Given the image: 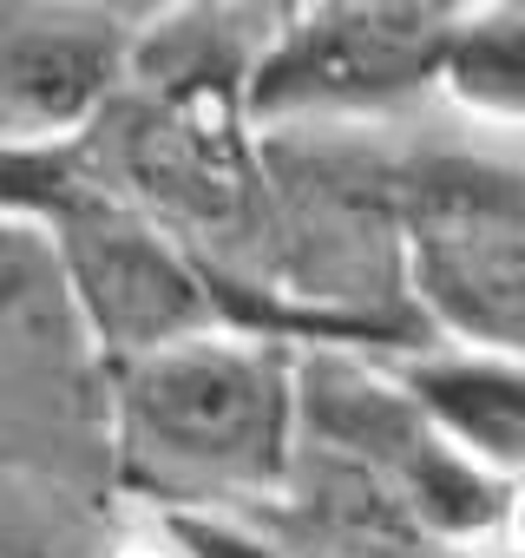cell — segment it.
<instances>
[{
  "label": "cell",
  "instance_id": "8fae6325",
  "mask_svg": "<svg viewBox=\"0 0 525 558\" xmlns=\"http://www.w3.org/2000/svg\"><path fill=\"white\" fill-rule=\"evenodd\" d=\"M99 558H184V551L164 538V525H151V532H138V538H119V545H106Z\"/></svg>",
  "mask_w": 525,
  "mask_h": 558
},
{
  "label": "cell",
  "instance_id": "6da1fadb",
  "mask_svg": "<svg viewBox=\"0 0 525 558\" xmlns=\"http://www.w3.org/2000/svg\"><path fill=\"white\" fill-rule=\"evenodd\" d=\"M296 453V342L223 323L106 381V480L164 519H262Z\"/></svg>",
  "mask_w": 525,
  "mask_h": 558
},
{
  "label": "cell",
  "instance_id": "3957f363",
  "mask_svg": "<svg viewBox=\"0 0 525 558\" xmlns=\"http://www.w3.org/2000/svg\"><path fill=\"white\" fill-rule=\"evenodd\" d=\"M106 355L60 276L47 230L0 210V480L53 499H99Z\"/></svg>",
  "mask_w": 525,
  "mask_h": 558
},
{
  "label": "cell",
  "instance_id": "7a4b0ae2",
  "mask_svg": "<svg viewBox=\"0 0 525 558\" xmlns=\"http://www.w3.org/2000/svg\"><path fill=\"white\" fill-rule=\"evenodd\" d=\"M401 290L427 342L518 355L525 342V158L466 125L394 138Z\"/></svg>",
  "mask_w": 525,
  "mask_h": 558
},
{
  "label": "cell",
  "instance_id": "30bf717a",
  "mask_svg": "<svg viewBox=\"0 0 525 558\" xmlns=\"http://www.w3.org/2000/svg\"><path fill=\"white\" fill-rule=\"evenodd\" d=\"M0 558H34V538L21 525V486L0 480Z\"/></svg>",
  "mask_w": 525,
  "mask_h": 558
},
{
  "label": "cell",
  "instance_id": "5b68a950",
  "mask_svg": "<svg viewBox=\"0 0 525 558\" xmlns=\"http://www.w3.org/2000/svg\"><path fill=\"white\" fill-rule=\"evenodd\" d=\"M460 8H296L270 21L243 112L249 132H401L434 106Z\"/></svg>",
  "mask_w": 525,
  "mask_h": 558
},
{
  "label": "cell",
  "instance_id": "52a82bcc",
  "mask_svg": "<svg viewBox=\"0 0 525 558\" xmlns=\"http://www.w3.org/2000/svg\"><path fill=\"white\" fill-rule=\"evenodd\" d=\"M381 362L394 368L407 401L434 421V434L453 453H466L492 480L518 486V466H525V368H518V355L427 342V349H401Z\"/></svg>",
  "mask_w": 525,
  "mask_h": 558
},
{
  "label": "cell",
  "instance_id": "277c9868",
  "mask_svg": "<svg viewBox=\"0 0 525 558\" xmlns=\"http://www.w3.org/2000/svg\"><path fill=\"white\" fill-rule=\"evenodd\" d=\"M21 217H34L47 230L60 276H66L106 368L158 355L171 342H191V336L230 323L204 263L178 236H164L151 217H138L132 204L99 191L80 171L73 145L40 158Z\"/></svg>",
  "mask_w": 525,
  "mask_h": 558
},
{
  "label": "cell",
  "instance_id": "8992f818",
  "mask_svg": "<svg viewBox=\"0 0 525 558\" xmlns=\"http://www.w3.org/2000/svg\"><path fill=\"white\" fill-rule=\"evenodd\" d=\"M132 34L119 8H0V151L73 145L112 99Z\"/></svg>",
  "mask_w": 525,
  "mask_h": 558
},
{
  "label": "cell",
  "instance_id": "9c48e42d",
  "mask_svg": "<svg viewBox=\"0 0 525 558\" xmlns=\"http://www.w3.org/2000/svg\"><path fill=\"white\" fill-rule=\"evenodd\" d=\"M164 538L184 558H296L277 532L256 519H164Z\"/></svg>",
  "mask_w": 525,
  "mask_h": 558
},
{
  "label": "cell",
  "instance_id": "ba28073f",
  "mask_svg": "<svg viewBox=\"0 0 525 558\" xmlns=\"http://www.w3.org/2000/svg\"><path fill=\"white\" fill-rule=\"evenodd\" d=\"M434 106L466 132L518 138V119H525V14L518 8L453 14V34L434 73Z\"/></svg>",
  "mask_w": 525,
  "mask_h": 558
}]
</instances>
